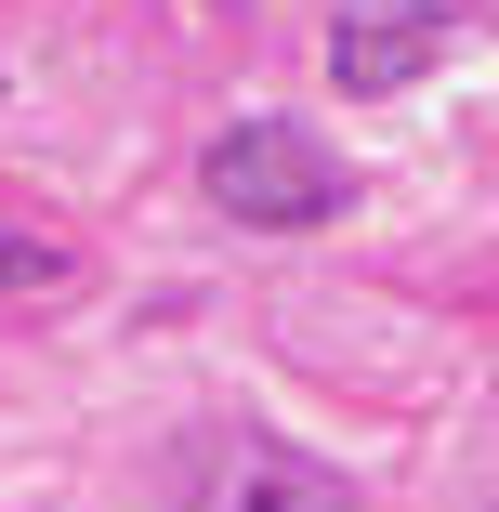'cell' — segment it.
I'll return each instance as SVG.
<instances>
[{
	"label": "cell",
	"mask_w": 499,
	"mask_h": 512,
	"mask_svg": "<svg viewBox=\"0 0 499 512\" xmlns=\"http://www.w3.org/2000/svg\"><path fill=\"white\" fill-rule=\"evenodd\" d=\"M197 184H211L224 224H263V237H303V224H329L342 197H355L342 145L303 132V119H237L211 158H197Z\"/></svg>",
	"instance_id": "obj_1"
},
{
	"label": "cell",
	"mask_w": 499,
	"mask_h": 512,
	"mask_svg": "<svg viewBox=\"0 0 499 512\" xmlns=\"http://www.w3.org/2000/svg\"><path fill=\"white\" fill-rule=\"evenodd\" d=\"M460 53V14L447 0H355V14L329 27V79L342 92H408Z\"/></svg>",
	"instance_id": "obj_2"
},
{
	"label": "cell",
	"mask_w": 499,
	"mask_h": 512,
	"mask_svg": "<svg viewBox=\"0 0 499 512\" xmlns=\"http://www.w3.org/2000/svg\"><path fill=\"white\" fill-rule=\"evenodd\" d=\"M197 512H355V486L342 473H316V460H289V447H211V486H197Z\"/></svg>",
	"instance_id": "obj_3"
},
{
	"label": "cell",
	"mask_w": 499,
	"mask_h": 512,
	"mask_svg": "<svg viewBox=\"0 0 499 512\" xmlns=\"http://www.w3.org/2000/svg\"><path fill=\"white\" fill-rule=\"evenodd\" d=\"M40 276H66V250L27 237V224H0V289H40Z\"/></svg>",
	"instance_id": "obj_4"
}]
</instances>
